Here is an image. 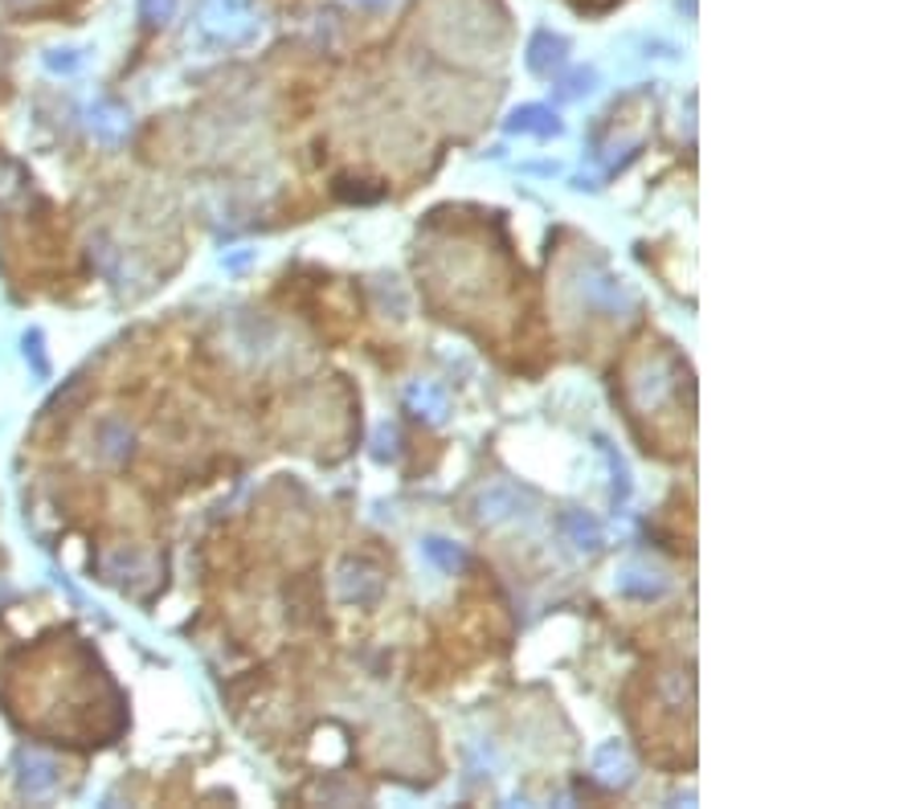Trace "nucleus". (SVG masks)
Segmentation results:
<instances>
[{"instance_id": "obj_16", "label": "nucleus", "mask_w": 920, "mask_h": 809, "mask_svg": "<svg viewBox=\"0 0 920 809\" xmlns=\"http://www.w3.org/2000/svg\"><path fill=\"white\" fill-rule=\"evenodd\" d=\"M46 66L49 70H74V66H79V54H74V49H54L46 58Z\"/></svg>"}, {"instance_id": "obj_7", "label": "nucleus", "mask_w": 920, "mask_h": 809, "mask_svg": "<svg viewBox=\"0 0 920 809\" xmlns=\"http://www.w3.org/2000/svg\"><path fill=\"white\" fill-rule=\"evenodd\" d=\"M667 589H671V581L659 573V568L630 564V568L618 573V593H622V597H634V601H659Z\"/></svg>"}, {"instance_id": "obj_8", "label": "nucleus", "mask_w": 920, "mask_h": 809, "mask_svg": "<svg viewBox=\"0 0 920 809\" xmlns=\"http://www.w3.org/2000/svg\"><path fill=\"white\" fill-rule=\"evenodd\" d=\"M503 127H508L512 136H557V131H561V119H557V110L545 107V103H528V107H515Z\"/></svg>"}, {"instance_id": "obj_9", "label": "nucleus", "mask_w": 920, "mask_h": 809, "mask_svg": "<svg viewBox=\"0 0 920 809\" xmlns=\"http://www.w3.org/2000/svg\"><path fill=\"white\" fill-rule=\"evenodd\" d=\"M406 404H409V413H414V418L430 421V425H442V421L451 418V401H446V392L438 389V385H430V380L409 385Z\"/></svg>"}, {"instance_id": "obj_11", "label": "nucleus", "mask_w": 920, "mask_h": 809, "mask_svg": "<svg viewBox=\"0 0 920 809\" xmlns=\"http://www.w3.org/2000/svg\"><path fill=\"white\" fill-rule=\"evenodd\" d=\"M561 531L569 536V544L581 548V552H597V548L606 544V531H602V524L590 512H564Z\"/></svg>"}, {"instance_id": "obj_14", "label": "nucleus", "mask_w": 920, "mask_h": 809, "mask_svg": "<svg viewBox=\"0 0 920 809\" xmlns=\"http://www.w3.org/2000/svg\"><path fill=\"white\" fill-rule=\"evenodd\" d=\"M172 9H176V0H140V13L152 21V25H160V21H168Z\"/></svg>"}, {"instance_id": "obj_10", "label": "nucleus", "mask_w": 920, "mask_h": 809, "mask_svg": "<svg viewBox=\"0 0 920 809\" xmlns=\"http://www.w3.org/2000/svg\"><path fill=\"white\" fill-rule=\"evenodd\" d=\"M593 773H597V781H606V785H630V777H634V761H630V752H626L618 740H609V744L597 748Z\"/></svg>"}, {"instance_id": "obj_3", "label": "nucleus", "mask_w": 920, "mask_h": 809, "mask_svg": "<svg viewBox=\"0 0 920 809\" xmlns=\"http://www.w3.org/2000/svg\"><path fill=\"white\" fill-rule=\"evenodd\" d=\"M532 512H536V499L528 491H520L515 483H487L475 495V519L487 524V528H500V524H512V519H528Z\"/></svg>"}, {"instance_id": "obj_15", "label": "nucleus", "mask_w": 920, "mask_h": 809, "mask_svg": "<svg viewBox=\"0 0 920 809\" xmlns=\"http://www.w3.org/2000/svg\"><path fill=\"white\" fill-rule=\"evenodd\" d=\"M609 467H614V495L626 499L630 495V474H626L622 458H614V454H609Z\"/></svg>"}, {"instance_id": "obj_4", "label": "nucleus", "mask_w": 920, "mask_h": 809, "mask_svg": "<svg viewBox=\"0 0 920 809\" xmlns=\"http://www.w3.org/2000/svg\"><path fill=\"white\" fill-rule=\"evenodd\" d=\"M336 597L343 606L369 609L385 597V573L369 561H343L336 568Z\"/></svg>"}, {"instance_id": "obj_12", "label": "nucleus", "mask_w": 920, "mask_h": 809, "mask_svg": "<svg viewBox=\"0 0 920 809\" xmlns=\"http://www.w3.org/2000/svg\"><path fill=\"white\" fill-rule=\"evenodd\" d=\"M421 552H426V561L434 564L438 573H458V568L467 564V556H463V548L451 544V540H442V536H430V540L421 544Z\"/></svg>"}, {"instance_id": "obj_6", "label": "nucleus", "mask_w": 920, "mask_h": 809, "mask_svg": "<svg viewBox=\"0 0 920 809\" xmlns=\"http://www.w3.org/2000/svg\"><path fill=\"white\" fill-rule=\"evenodd\" d=\"M564 58H569V42H564L561 33L552 30H536L528 42V70L532 74H552V70H561Z\"/></svg>"}, {"instance_id": "obj_5", "label": "nucleus", "mask_w": 920, "mask_h": 809, "mask_svg": "<svg viewBox=\"0 0 920 809\" xmlns=\"http://www.w3.org/2000/svg\"><path fill=\"white\" fill-rule=\"evenodd\" d=\"M201 21L205 30L213 33V37H221V42H246V37L258 33V16H254V9L246 0H209Z\"/></svg>"}, {"instance_id": "obj_17", "label": "nucleus", "mask_w": 920, "mask_h": 809, "mask_svg": "<svg viewBox=\"0 0 920 809\" xmlns=\"http://www.w3.org/2000/svg\"><path fill=\"white\" fill-rule=\"evenodd\" d=\"M9 4H25V0H9Z\"/></svg>"}, {"instance_id": "obj_1", "label": "nucleus", "mask_w": 920, "mask_h": 809, "mask_svg": "<svg viewBox=\"0 0 920 809\" xmlns=\"http://www.w3.org/2000/svg\"><path fill=\"white\" fill-rule=\"evenodd\" d=\"M687 380V368L679 364V356H671L663 348L642 352L630 368H626V401L634 413H659L663 404L679 392V385Z\"/></svg>"}, {"instance_id": "obj_2", "label": "nucleus", "mask_w": 920, "mask_h": 809, "mask_svg": "<svg viewBox=\"0 0 920 809\" xmlns=\"http://www.w3.org/2000/svg\"><path fill=\"white\" fill-rule=\"evenodd\" d=\"M569 291H573V298H578L585 312L606 315V319H626V315L639 307V298L622 282V274H614L597 258H585V262H578L569 270Z\"/></svg>"}, {"instance_id": "obj_13", "label": "nucleus", "mask_w": 920, "mask_h": 809, "mask_svg": "<svg viewBox=\"0 0 920 809\" xmlns=\"http://www.w3.org/2000/svg\"><path fill=\"white\" fill-rule=\"evenodd\" d=\"M593 86H597V74H593V70H573V74L561 82L557 98H561V103H573L581 94H593Z\"/></svg>"}, {"instance_id": "obj_18", "label": "nucleus", "mask_w": 920, "mask_h": 809, "mask_svg": "<svg viewBox=\"0 0 920 809\" xmlns=\"http://www.w3.org/2000/svg\"><path fill=\"white\" fill-rule=\"evenodd\" d=\"M373 4H376V0H373Z\"/></svg>"}]
</instances>
